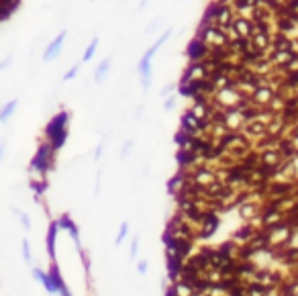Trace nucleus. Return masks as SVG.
I'll use <instances>...</instances> for the list:
<instances>
[{
	"instance_id": "16",
	"label": "nucleus",
	"mask_w": 298,
	"mask_h": 296,
	"mask_svg": "<svg viewBox=\"0 0 298 296\" xmlns=\"http://www.w3.org/2000/svg\"><path fill=\"white\" fill-rule=\"evenodd\" d=\"M137 253H139V239L135 237V239H133V245H131V257L137 259Z\"/></svg>"
},
{
	"instance_id": "18",
	"label": "nucleus",
	"mask_w": 298,
	"mask_h": 296,
	"mask_svg": "<svg viewBox=\"0 0 298 296\" xmlns=\"http://www.w3.org/2000/svg\"><path fill=\"white\" fill-rule=\"evenodd\" d=\"M18 216H20V220H22V225H24V227L29 229V225H31V223H29V218H27V216H24L22 212H18Z\"/></svg>"
},
{
	"instance_id": "21",
	"label": "nucleus",
	"mask_w": 298,
	"mask_h": 296,
	"mask_svg": "<svg viewBox=\"0 0 298 296\" xmlns=\"http://www.w3.org/2000/svg\"><path fill=\"white\" fill-rule=\"evenodd\" d=\"M2 155H4V145L0 143V159H2Z\"/></svg>"
},
{
	"instance_id": "15",
	"label": "nucleus",
	"mask_w": 298,
	"mask_h": 296,
	"mask_svg": "<svg viewBox=\"0 0 298 296\" xmlns=\"http://www.w3.org/2000/svg\"><path fill=\"white\" fill-rule=\"evenodd\" d=\"M22 255H24V261L31 263V247H29V241H22Z\"/></svg>"
},
{
	"instance_id": "5",
	"label": "nucleus",
	"mask_w": 298,
	"mask_h": 296,
	"mask_svg": "<svg viewBox=\"0 0 298 296\" xmlns=\"http://www.w3.org/2000/svg\"><path fill=\"white\" fill-rule=\"evenodd\" d=\"M167 37H169V33H165V35H163L159 41H155V45H153V47H151V49H149V51L143 55V59H141V67H139V71H141V78H143V86H147V82H149V61H151V57H153L155 49H157V47H159V45H161V43H163Z\"/></svg>"
},
{
	"instance_id": "20",
	"label": "nucleus",
	"mask_w": 298,
	"mask_h": 296,
	"mask_svg": "<svg viewBox=\"0 0 298 296\" xmlns=\"http://www.w3.org/2000/svg\"><path fill=\"white\" fill-rule=\"evenodd\" d=\"M59 296H71V292H69V290H67V288L63 286V288L59 290Z\"/></svg>"
},
{
	"instance_id": "13",
	"label": "nucleus",
	"mask_w": 298,
	"mask_h": 296,
	"mask_svg": "<svg viewBox=\"0 0 298 296\" xmlns=\"http://www.w3.org/2000/svg\"><path fill=\"white\" fill-rule=\"evenodd\" d=\"M127 235H129V223H122L120 225V231H118V237H116V245H120Z\"/></svg>"
},
{
	"instance_id": "4",
	"label": "nucleus",
	"mask_w": 298,
	"mask_h": 296,
	"mask_svg": "<svg viewBox=\"0 0 298 296\" xmlns=\"http://www.w3.org/2000/svg\"><path fill=\"white\" fill-rule=\"evenodd\" d=\"M208 51H210V47L196 37L188 47V57H190V61H202L208 57Z\"/></svg>"
},
{
	"instance_id": "10",
	"label": "nucleus",
	"mask_w": 298,
	"mask_h": 296,
	"mask_svg": "<svg viewBox=\"0 0 298 296\" xmlns=\"http://www.w3.org/2000/svg\"><path fill=\"white\" fill-rule=\"evenodd\" d=\"M18 0H0V18H6L14 8H16Z\"/></svg>"
},
{
	"instance_id": "14",
	"label": "nucleus",
	"mask_w": 298,
	"mask_h": 296,
	"mask_svg": "<svg viewBox=\"0 0 298 296\" xmlns=\"http://www.w3.org/2000/svg\"><path fill=\"white\" fill-rule=\"evenodd\" d=\"M96 45H98V39H94V41L90 43V47L86 49V53H84V61H90V59H92V55H94V51H96Z\"/></svg>"
},
{
	"instance_id": "3",
	"label": "nucleus",
	"mask_w": 298,
	"mask_h": 296,
	"mask_svg": "<svg viewBox=\"0 0 298 296\" xmlns=\"http://www.w3.org/2000/svg\"><path fill=\"white\" fill-rule=\"evenodd\" d=\"M51 157H53V147L51 145H41L37 155L33 157V167L45 174L51 167Z\"/></svg>"
},
{
	"instance_id": "11",
	"label": "nucleus",
	"mask_w": 298,
	"mask_h": 296,
	"mask_svg": "<svg viewBox=\"0 0 298 296\" xmlns=\"http://www.w3.org/2000/svg\"><path fill=\"white\" fill-rule=\"evenodd\" d=\"M16 104H18V100H10V102L0 110V120H6V118L12 114V110L16 108Z\"/></svg>"
},
{
	"instance_id": "6",
	"label": "nucleus",
	"mask_w": 298,
	"mask_h": 296,
	"mask_svg": "<svg viewBox=\"0 0 298 296\" xmlns=\"http://www.w3.org/2000/svg\"><path fill=\"white\" fill-rule=\"evenodd\" d=\"M171 292H173V296H194V288H192V284L190 282H186V280H178V282H173V286H171Z\"/></svg>"
},
{
	"instance_id": "1",
	"label": "nucleus",
	"mask_w": 298,
	"mask_h": 296,
	"mask_svg": "<svg viewBox=\"0 0 298 296\" xmlns=\"http://www.w3.org/2000/svg\"><path fill=\"white\" fill-rule=\"evenodd\" d=\"M47 137L51 139V147H53V149H59V147L63 145V141H65V137H67V114H65V112L57 114V116L49 122V127H47Z\"/></svg>"
},
{
	"instance_id": "2",
	"label": "nucleus",
	"mask_w": 298,
	"mask_h": 296,
	"mask_svg": "<svg viewBox=\"0 0 298 296\" xmlns=\"http://www.w3.org/2000/svg\"><path fill=\"white\" fill-rule=\"evenodd\" d=\"M33 276L43 284V288H45L49 294H59V290L65 286L55 265H53L49 272H43L41 267H35V269H33Z\"/></svg>"
},
{
	"instance_id": "7",
	"label": "nucleus",
	"mask_w": 298,
	"mask_h": 296,
	"mask_svg": "<svg viewBox=\"0 0 298 296\" xmlns=\"http://www.w3.org/2000/svg\"><path fill=\"white\" fill-rule=\"evenodd\" d=\"M57 225L61 227V229H67L69 231V235H71V239H73V243L80 247V235H78V229H76V225H73V220L67 216V214H63L59 220H57Z\"/></svg>"
},
{
	"instance_id": "9",
	"label": "nucleus",
	"mask_w": 298,
	"mask_h": 296,
	"mask_svg": "<svg viewBox=\"0 0 298 296\" xmlns=\"http://www.w3.org/2000/svg\"><path fill=\"white\" fill-rule=\"evenodd\" d=\"M57 229H59V225L53 223V225L49 227V233H47V251H49L51 259L55 257V235H57Z\"/></svg>"
},
{
	"instance_id": "22",
	"label": "nucleus",
	"mask_w": 298,
	"mask_h": 296,
	"mask_svg": "<svg viewBox=\"0 0 298 296\" xmlns=\"http://www.w3.org/2000/svg\"><path fill=\"white\" fill-rule=\"evenodd\" d=\"M2 67H4V63H0V69H2Z\"/></svg>"
},
{
	"instance_id": "17",
	"label": "nucleus",
	"mask_w": 298,
	"mask_h": 296,
	"mask_svg": "<svg viewBox=\"0 0 298 296\" xmlns=\"http://www.w3.org/2000/svg\"><path fill=\"white\" fill-rule=\"evenodd\" d=\"M147 267H149V265H147L145 259H141V261L137 263V272H139V274H147Z\"/></svg>"
},
{
	"instance_id": "19",
	"label": "nucleus",
	"mask_w": 298,
	"mask_h": 296,
	"mask_svg": "<svg viewBox=\"0 0 298 296\" xmlns=\"http://www.w3.org/2000/svg\"><path fill=\"white\" fill-rule=\"evenodd\" d=\"M76 73H78V67H73V69H71L69 73H65V80H71V78H73Z\"/></svg>"
},
{
	"instance_id": "8",
	"label": "nucleus",
	"mask_w": 298,
	"mask_h": 296,
	"mask_svg": "<svg viewBox=\"0 0 298 296\" xmlns=\"http://www.w3.org/2000/svg\"><path fill=\"white\" fill-rule=\"evenodd\" d=\"M63 39H65V33H61L49 47H47V51L43 53V59L45 61H49V59H55L57 57V53H59V49H61V45H63Z\"/></svg>"
},
{
	"instance_id": "12",
	"label": "nucleus",
	"mask_w": 298,
	"mask_h": 296,
	"mask_svg": "<svg viewBox=\"0 0 298 296\" xmlns=\"http://www.w3.org/2000/svg\"><path fill=\"white\" fill-rule=\"evenodd\" d=\"M108 65H110V59H104L102 61V65L96 69V73H94V78H96V82H100L104 76H106V71H108Z\"/></svg>"
}]
</instances>
